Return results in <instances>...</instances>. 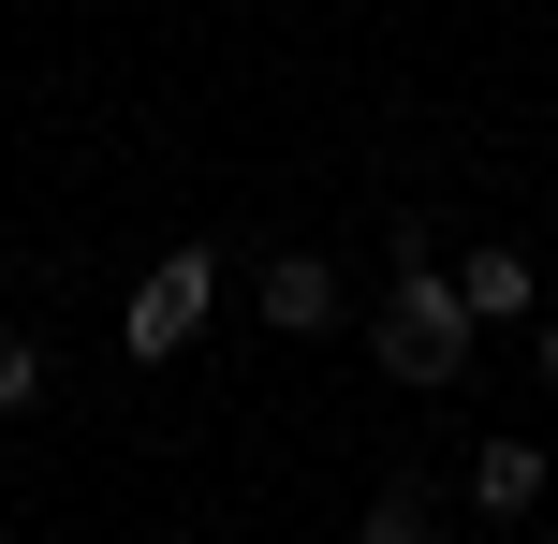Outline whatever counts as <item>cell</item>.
I'll use <instances>...</instances> for the list:
<instances>
[{
    "instance_id": "cell-5",
    "label": "cell",
    "mask_w": 558,
    "mask_h": 544,
    "mask_svg": "<svg viewBox=\"0 0 558 544\" xmlns=\"http://www.w3.org/2000/svg\"><path fill=\"white\" fill-rule=\"evenodd\" d=\"M471 500L485 516H530L544 500V442H471Z\"/></svg>"
},
{
    "instance_id": "cell-6",
    "label": "cell",
    "mask_w": 558,
    "mask_h": 544,
    "mask_svg": "<svg viewBox=\"0 0 558 544\" xmlns=\"http://www.w3.org/2000/svg\"><path fill=\"white\" fill-rule=\"evenodd\" d=\"M353 544H441V500H426V486H383L353 516Z\"/></svg>"
},
{
    "instance_id": "cell-2",
    "label": "cell",
    "mask_w": 558,
    "mask_h": 544,
    "mask_svg": "<svg viewBox=\"0 0 558 544\" xmlns=\"http://www.w3.org/2000/svg\"><path fill=\"white\" fill-rule=\"evenodd\" d=\"M206 310H221V251H206V235H177V251L147 265V294L118 310V353H133V368H162V353H192Z\"/></svg>"
},
{
    "instance_id": "cell-3",
    "label": "cell",
    "mask_w": 558,
    "mask_h": 544,
    "mask_svg": "<svg viewBox=\"0 0 558 544\" xmlns=\"http://www.w3.org/2000/svg\"><path fill=\"white\" fill-rule=\"evenodd\" d=\"M441 280H456V310H471V324H530V310H544V265L514 251V235H485L471 265H441Z\"/></svg>"
},
{
    "instance_id": "cell-4",
    "label": "cell",
    "mask_w": 558,
    "mask_h": 544,
    "mask_svg": "<svg viewBox=\"0 0 558 544\" xmlns=\"http://www.w3.org/2000/svg\"><path fill=\"white\" fill-rule=\"evenodd\" d=\"M251 294H265L279 339H324V324H338V265H324V251H265V265H251Z\"/></svg>"
},
{
    "instance_id": "cell-8",
    "label": "cell",
    "mask_w": 558,
    "mask_h": 544,
    "mask_svg": "<svg viewBox=\"0 0 558 544\" xmlns=\"http://www.w3.org/2000/svg\"><path fill=\"white\" fill-rule=\"evenodd\" d=\"M544 398H558V310H544Z\"/></svg>"
},
{
    "instance_id": "cell-9",
    "label": "cell",
    "mask_w": 558,
    "mask_h": 544,
    "mask_svg": "<svg viewBox=\"0 0 558 544\" xmlns=\"http://www.w3.org/2000/svg\"><path fill=\"white\" fill-rule=\"evenodd\" d=\"M544 544H558V516H544Z\"/></svg>"
},
{
    "instance_id": "cell-7",
    "label": "cell",
    "mask_w": 558,
    "mask_h": 544,
    "mask_svg": "<svg viewBox=\"0 0 558 544\" xmlns=\"http://www.w3.org/2000/svg\"><path fill=\"white\" fill-rule=\"evenodd\" d=\"M15 412H45V339L0 324V427H15Z\"/></svg>"
},
{
    "instance_id": "cell-1",
    "label": "cell",
    "mask_w": 558,
    "mask_h": 544,
    "mask_svg": "<svg viewBox=\"0 0 558 544\" xmlns=\"http://www.w3.org/2000/svg\"><path fill=\"white\" fill-rule=\"evenodd\" d=\"M367 353H383V383H412V398H456V383H471V310H456L441 265H397V280H383Z\"/></svg>"
}]
</instances>
